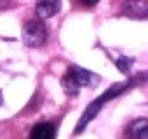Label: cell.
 <instances>
[{"mask_svg": "<svg viewBox=\"0 0 148 139\" xmlns=\"http://www.w3.org/2000/svg\"><path fill=\"white\" fill-rule=\"evenodd\" d=\"M95 81H97V76H95L92 72L72 65V67H67V72H65V76H62V88H65L67 95H74L79 88L90 86V83H95Z\"/></svg>", "mask_w": 148, "mask_h": 139, "instance_id": "cell-1", "label": "cell"}, {"mask_svg": "<svg viewBox=\"0 0 148 139\" xmlns=\"http://www.w3.org/2000/svg\"><path fill=\"white\" fill-rule=\"evenodd\" d=\"M46 25L42 23V21H28L25 25H23V42L28 44V46H32V49H37V46H42L44 42H46Z\"/></svg>", "mask_w": 148, "mask_h": 139, "instance_id": "cell-2", "label": "cell"}, {"mask_svg": "<svg viewBox=\"0 0 148 139\" xmlns=\"http://www.w3.org/2000/svg\"><path fill=\"white\" fill-rule=\"evenodd\" d=\"M123 88H125V86H113V88H111V90H106V93H104V95H102L99 100H95V102H92V104H90V107L86 109V116L81 118V123H79V127H76V132H81V130H83V125H86V123H88V120H90V118H92V116L97 114V109H99V107H102V104H104L106 100H111V97H116V95H118V90H123Z\"/></svg>", "mask_w": 148, "mask_h": 139, "instance_id": "cell-3", "label": "cell"}, {"mask_svg": "<svg viewBox=\"0 0 148 139\" xmlns=\"http://www.w3.org/2000/svg\"><path fill=\"white\" fill-rule=\"evenodd\" d=\"M120 12H123L125 16H130V19H146V14H148V2H146V0H125L123 7H120Z\"/></svg>", "mask_w": 148, "mask_h": 139, "instance_id": "cell-4", "label": "cell"}, {"mask_svg": "<svg viewBox=\"0 0 148 139\" xmlns=\"http://www.w3.org/2000/svg\"><path fill=\"white\" fill-rule=\"evenodd\" d=\"M58 9H60V0H39L37 7H35V12H37L39 19H49V16H53Z\"/></svg>", "mask_w": 148, "mask_h": 139, "instance_id": "cell-5", "label": "cell"}, {"mask_svg": "<svg viewBox=\"0 0 148 139\" xmlns=\"http://www.w3.org/2000/svg\"><path fill=\"white\" fill-rule=\"evenodd\" d=\"M56 137V125L53 123H37L30 130V139H53Z\"/></svg>", "mask_w": 148, "mask_h": 139, "instance_id": "cell-6", "label": "cell"}, {"mask_svg": "<svg viewBox=\"0 0 148 139\" xmlns=\"http://www.w3.org/2000/svg\"><path fill=\"white\" fill-rule=\"evenodd\" d=\"M146 130H148V120H146V118H136V120L130 123L127 137H130V139H146Z\"/></svg>", "mask_w": 148, "mask_h": 139, "instance_id": "cell-7", "label": "cell"}, {"mask_svg": "<svg viewBox=\"0 0 148 139\" xmlns=\"http://www.w3.org/2000/svg\"><path fill=\"white\" fill-rule=\"evenodd\" d=\"M118 67H120L123 72H127V67H130V60H127V58H120V60H118Z\"/></svg>", "mask_w": 148, "mask_h": 139, "instance_id": "cell-8", "label": "cell"}, {"mask_svg": "<svg viewBox=\"0 0 148 139\" xmlns=\"http://www.w3.org/2000/svg\"><path fill=\"white\" fill-rule=\"evenodd\" d=\"M83 7H92V5H97V0H79Z\"/></svg>", "mask_w": 148, "mask_h": 139, "instance_id": "cell-9", "label": "cell"}, {"mask_svg": "<svg viewBox=\"0 0 148 139\" xmlns=\"http://www.w3.org/2000/svg\"><path fill=\"white\" fill-rule=\"evenodd\" d=\"M0 104H2V93H0Z\"/></svg>", "mask_w": 148, "mask_h": 139, "instance_id": "cell-10", "label": "cell"}]
</instances>
